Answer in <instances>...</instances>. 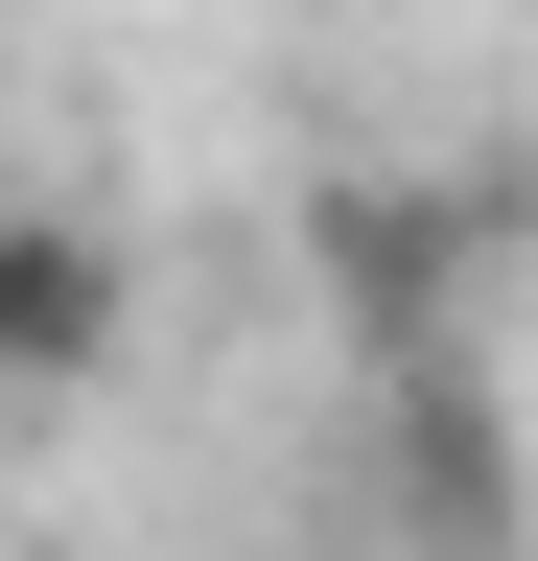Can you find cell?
I'll list each match as a JSON object with an SVG mask.
<instances>
[{
  "label": "cell",
  "mask_w": 538,
  "mask_h": 561,
  "mask_svg": "<svg viewBox=\"0 0 538 561\" xmlns=\"http://www.w3.org/2000/svg\"><path fill=\"white\" fill-rule=\"evenodd\" d=\"M94 351H117V234H94V210H0V375L71 398Z\"/></svg>",
  "instance_id": "cell-1"
}]
</instances>
